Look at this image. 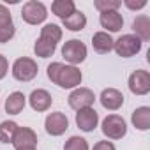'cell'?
Returning <instances> with one entry per match:
<instances>
[{"instance_id":"7c38bea8","label":"cell","mask_w":150,"mask_h":150,"mask_svg":"<svg viewBox=\"0 0 150 150\" xmlns=\"http://www.w3.org/2000/svg\"><path fill=\"white\" fill-rule=\"evenodd\" d=\"M99 124V113L94 110V108H85V110H80L76 113V125L85 131V132H92Z\"/></svg>"},{"instance_id":"f1b7e54d","label":"cell","mask_w":150,"mask_h":150,"mask_svg":"<svg viewBox=\"0 0 150 150\" xmlns=\"http://www.w3.org/2000/svg\"><path fill=\"white\" fill-rule=\"evenodd\" d=\"M16 150H37L35 146H20V148H16Z\"/></svg>"},{"instance_id":"44dd1931","label":"cell","mask_w":150,"mask_h":150,"mask_svg":"<svg viewBox=\"0 0 150 150\" xmlns=\"http://www.w3.org/2000/svg\"><path fill=\"white\" fill-rule=\"evenodd\" d=\"M62 23H64V27H65L67 30H71V32H81V30L87 27V16H85L81 11L76 9L69 18L62 20Z\"/></svg>"},{"instance_id":"603a6c76","label":"cell","mask_w":150,"mask_h":150,"mask_svg":"<svg viewBox=\"0 0 150 150\" xmlns=\"http://www.w3.org/2000/svg\"><path fill=\"white\" fill-rule=\"evenodd\" d=\"M18 124L13 122V120H6L0 124V141L2 143H13V138L18 131Z\"/></svg>"},{"instance_id":"2e32d148","label":"cell","mask_w":150,"mask_h":150,"mask_svg":"<svg viewBox=\"0 0 150 150\" xmlns=\"http://www.w3.org/2000/svg\"><path fill=\"white\" fill-rule=\"evenodd\" d=\"M13 145L14 148L20 146H37V134L34 129L30 127H18L14 138H13Z\"/></svg>"},{"instance_id":"5bb4252c","label":"cell","mask_w":150,"mask_h":150,"mask_svg":"<svg viewBox=\"0 0 150 150\" xmlns=\"http://www.w3.org/2000/svg\"><path fill=\"white\" fill-rule=\"evenodd\" d=\"M28 101H30L32 110L37 111V113H41V111H48L50 106H51V103H53L51 94H50L48 90H44V88H37V90H34V92L30 94Z\"/></svg>"},{"instance_id":"52a82bcc","label":"cell","mask_w":150,"mask_h":150,"mask_svg":"<svg viewBox=\"0 0 150 150\" xmlns=\"http://www.w3.org/2000/svg\"><path fill=\"white\" fill-rule=\"evenodd\" d=\"M62 57L69 62V65L81 64L87 58V46L81 41H78V39H71V41L64 42V46H62Z\"/></svg>"},{"instance_id":"8fae6325","label":"cell","mask_w":150,"mask_h":150,"mask_svg":"<svg viewBox=\"0 0 150 150\" xmlns=\"http://www.w3.org/2000/svg\"><path fill=\"white\" fill-rule=\"evenodd\" d=\"M14 32H16V28H14L11 11L4 4H0V44L9 42L14 37Z\"/></svg>"},{"instance_id":"277c9868","label":"cell","mask_w":150,"mask_h":150,"mask_svg":"<svg viewBox=\"0 0 150 150\" xmlns=\"http://www.w3.org/2000/svg\"><path fill=\"white\" fill-rule=\"evenodd\" d=\"M39 72L37 62L28 57H20L13 64V76L18 81H32Z\"/></svg>"},{"instance_id":"3957f363","label":"cell","mask_w":150,"mask_h":150,"mask_svg":"<svg viewBox=\"0 0 150 150\" xmlns=\"http://www.w3.org/2000/svg\"><path fill=\"white\" fill-rule=\"evenodd\" d=\"M141 48H143V42L134 34H124L113 42V50L122 58H131V57L138 55L141 51Z\"/></svg>"},{"instance_id":"4316f807","label":"cell","mask_w":150,"mask_h":150,"mask_svg":"<svg viewBox=\"0 0 150 150\" xmlns=\"http://www.w3.org/2000/svg\"><path fill=\"white\" fill-rule=\"evenodd\" d=\"M7 71H9V62L4 55H0V80H4L7 76Z\"/></svg>"},{"instance_id":"8992f818","label":"cell","mask_w":150,"mask_h":150,"mask_svg":"<svg viewBox=\"0 0 150 150\" xmlns=\"http://www.w3.org/2000/svg\"><path fill=\"white\" fill-rule=\"evenodd\" d=\"M21 18L28 25H39L48 18V9L42 2L37 0H28V2L21 7Z\"/></svg>"},{"instance_id":"e0dca14e","label":"cell","mask_w":150,"mask_h":150,"mask_svg":"<svg viewBox=\"0 0 150 150\" xmlns=\"http://www.w3.org/2000/svg\"><path fill=\"white\" fill-rule=\"evenodd\" d=\"M131 122L138 131H148L150 129V108L148 106H139L132 111Z\"/></svg>"},{"instance_id":"ac0fdd59","label":"cell","mask_w":150,"mask_h":150,"mask_svg":"<svg viewBox=\"0 0 150 150\" xmlns=\"http://www.w3.org/2000/svg\"><path fill=\"white\" fill-rule=\"evenodd\" d=\"M132 30H134V35H136L141 42L148 41V39H150V18H148L146 14L136 16L134 21H132Z\"/></svg>"},{"instance_id":"4fadbf2b","label":"cell","mask_w":150,"mask_h":150,"mask_svg":"<svg viewBox=\"0 0 150 150\" xmlns=\"http://www.w3.org/2000/svg\"><path fill=\"white\" fill-rule=\"evenodd\" d=\"M99 101H101L103 108H106L110 111H117L124 104V94L120 90H117V88H104L101 92Z\"/></svg>"},{"instance_id":"5b68a950","label":"cell","mask_w":150,"mask_h":150,"mask_svg":"<svg viewBox=\"0 0 150 150\" xmlns=\"http://www.w3.org/2000/svg\"><path fill=\"white\" fill-rule=\"evenodd\" d=\"M103 134L108 138V139H122L127 132V124L125 120L120 117V115H108L104 120H103Z\"/></svg>"},{"instance_id":"7a4b0ae2","label":"cell","mask_w":150,"mask_h":150,"mask_svg":"<svg viewBox=\"0 0 150 150\" xmlns=\"http://www.w3.org/2000/svg\"><path fill=\"white\" fill-rule=\"evenodd\" d=\"M62 39V28L55 23H48L41 28V35L34 44V53L41 58H48L55 53L57 44Z\"/></svg>"},{"instance_id":"484cf974","label":"cell","mask_w":150,"mask_h":150,"mask_svg":"<svg viewBox=\"0 0 150 150\" xmlns=\"http://www.w3.org/2000/svg\"><path fill=\"white\" fill-rule=\"evenodd\" d=\"M124 4H125V7H129L132 11H138L146 6V0H124Z\"/></svg>"},{"instance_id":"9c48e42d","label":"cell","mask_w":150,"mask_h":150,"mask_svg":"<svg viewBox=\"0 0 150 150\" xmlns=\"http://www.w3.org/2000/svg\"><path fill=\"white\" fill-rule=\"evenodd\" d=\"M129 90L134 96H146L150 92V72L138 69L129 76Z\"/></svg>"},{"instance_id":"ffe728a7","label":"cell","mask_w":150,"mask_h":150,"mask_svg":"<svg viewBox=\"0 0 150 150\" xmlns=\"http://www.w3.org/2000/svg\"><path fill=\"white\" fill-rule=\"evenodd\" d=\"M25 104H27V97L23 96V92H13L6 101V111L9 115H20Z\"/></svg>"},{"instance_id":"83f0119b","label":"cell","mask_w":150,"mask_h":150,"mask_svg":"<svg viewBox=\"0 0 150 150\" xmlns=\"http://www.w3.org/2000/svg\"><path fill=\"white\" fill-rule=\"evenodd\" d=\"M92 150H117V148H115V145H113L111 141L106 139V141H97Z\"/></svg>"},{"instance_id":"30bf717a","label":"cell","mask_w":150,"mask_h":150,"mask_svg":"<svg viewBox=\"0 0 150 150\" xmlns=\"http://www.w3.org/2000/svg\"><path fill=\"white\" fill-rule=\"evenodd\" d=\"M44 127H46L48 134H51V136H62L69 129V120H67V117L62 111H55V113H50L46 117Z\"/></svg>"},{"instance_id":"d6986e66","label":"cell","mask_w":150,"mask_h":150,"mask_svg":"<svg viewBox=\"0 0 150 150\" xmlns=\"http://www.w3.org/2000/svg\"><path fill=\"white\" fill-rule=\"evenodd\" d=\"M113 39H111V35L108 34V32H96L94 35H92V46H94V50L97 51V53H101V55H106V53H110L111 50H113Z\"/></svg>"},{"instance_id":"cb8c5ba5","label":"cell","mask_w":150,"mask_h":150,"mask_svg":"<svg viewBox=\"0 0 150 150\" xmlns=\"http://www.w3.org/2000/svg\"><path fill=\"white\" fill-rule=\"evenodd\" d=\"M64 150H90L88 148V143L85 138H80V136H71L65 145H64Z\"/></svg>"},{"instance_id":"6da1fadb","label":"cell","mask_w":150,"mask_h":150,"mask_svg":"<svg viewBox=\"0 0 150 150\" xmlns=\"http://www.w3.org/2000/svg\"><path fill=\"white\" fill-rule=\"evenodd\" d=\"M46 72L48 78L60 88H76L83 80V74L76 65H65L62 62H51Z\"/></svg>"},{"instance_id":"ba28073f","label":"cell","mask_w":150,"mask_h":150,"mask_svg":"<svg viewBox=\"0 0 150 150\" xmlns=\"http://www.w3.org/2000/svg\"><path fill=\"white\" fill-rule=\"evenodd\" d=\"M67 101H69V106L74 111H80V110H85V108H92V104L96 103V94L87 87H80V88H74L69 94Z\"/></svg>"},{"instance_id":"d4e9b609","label":"cell","mask_w":150,"mask_h":150,"mask_svg":"<svg viewBox=\"0 0 150 150\" xmlns=\"http://www.w3.org/2000/svg\"><path fill=\"white\" fill-rule=\"evenodd\" d=\"M122 6V0H96L94 7L99 13H108V11H117Z\"/></svg>"},{"instance_id":"9a60e30c","label":"cell","mask_w":150,"mask_h":150,"mask_svg":"<svg viewBox=\"0 0 150 150\" xmlns=\"http://www.w3.org/2000/svg\"><path fill=\"white\" fill-rule=\"evenodd\" d=\"M99 23L103 28H106L110 32H120L124 27V18L118 11H108V13H101Z\"/></svg>"},{"instance_id":"7402d4cb","label":"cell","mask_w":150,"mask_h":150,"mask_svg":"<svg viewBox=\"0 0 150 150\" xmlns=\"http://www.w3.org/2000/svg\"><path fill=\"white\" fill-rule=\"evenodd\" d=\"M74 11H76V4L72 2V0H55L51 4V13L62 20L69 18Z\"/></svg>"}]
</instances>
